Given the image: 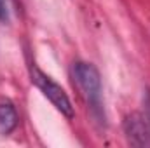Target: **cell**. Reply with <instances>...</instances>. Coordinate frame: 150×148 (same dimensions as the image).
I'll return each mask as SVG.
<instances>
[{"instance_id":"7a4b0ae2","label":"cell","mask_w":150,"mask_h":148,"mask_svg":"<svg viewBox=\"0 0 150 148\" xmlns=\"http://www.w3.org/2000/svg\"><path fill=\"white\" fill-rule=\"evenodd\" d=\"M30 75H32V82L40 89V92L56 106V110H59L65 117L72 118L74 117V106H72L70 98L63 91V87L58 85L51 77H47L44 72H40L37 66L30 68Z\"/></svg>"},{"instance_id":"277c9868","label":"cell","mask_w":150,"mask_h":148,"mask_svg":"<svg viewBox=\"0 0 150 148\" xmlns=\"http://www.w3.org/2000/svg\"><path fill=\"white\" fill-rule=\"evenodd\" d=\"M18 125V113L11 103H0V132L9 134Z\"/></svg>"},{"instance_id":"3957f363","label":"cell","mask_w":150,"mask_h":148,"mask_svg":"<svg viewBox=\"0 0 150 148\" xmlns=\"http://www.w3.org/2000/svg\"><path fill=\"white\" fill-rule=\"evenodd\" d=\"M124 132L127 136V141L134 147L150 145V122L143 113L134 111L127 115L124 120Z\"/></svg>"},{"instance_id":"6da1fadb","label":"cell","mask_w":150,"mask_h":148,"mask_svg":"<svg viewBox=\"0 0 150 148\" xmlns=\"http://www.w3.org/2000/svg\"><path fill=\"white\" fill-rule=\"evenodd\" d=\"M74 78L80 94L89 103V106L93 110H100L101 108V78L98 70L91 63H82V61L75 63Z\"/></svg>"},{"instance_id":"5b68a950","label":"cell","mask_w":150,"mask_h":148,"mask_svg":"<svg viewBox=\"0 0 150 148\" xmlns=\"http://www.w3.org/2000/svg\"><path fill=\"white\" fill-rule=\"evenodd\" d=\"M9 18V7H7V0H0V21H5Z\"/></svg>"}]
</instances>
